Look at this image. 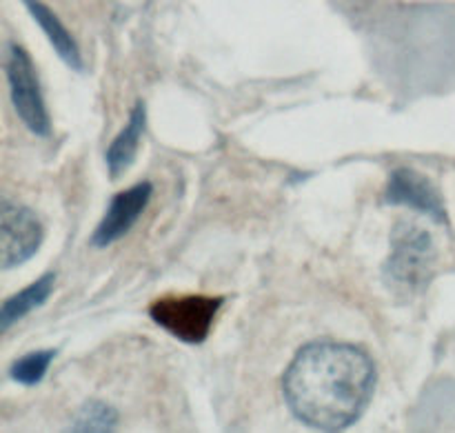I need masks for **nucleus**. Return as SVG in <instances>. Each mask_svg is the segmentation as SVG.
Listing matches in <instances>:
<instances>
[{"label":"nucleus","mask_w":455,"mask_h":433,"mask_svg":"<svg viewBox=\"0 0 455 433\" xmlns=\"http://www.w3.org/2000/svg\"><path fill=\"white\" fill-rule=\"evenodd\" d=\"M53 285H56V276L44 274L43 278H38L36 283H31L29 287H25L22 292L13 293L12 298L3 302L0 307V329L7 332L13 323L25 318L27 314H31L34 309L43 307L49 301L53 292Z\"/></svg>","instance_id":"9d476101"},{"label":"nucleus","mask_w":455,"mask_h":433,"mask_svg":"<svg viewBox=\"0 0 455 433\" xmlns=\"http://www.w3.org/2000/svg\"><path fill=\"white\" fill-rule=\"evenodd\" d=\"M293 416L320 431H342L360 421L376 391V365L347 342H311L283 378Z\"/></svg>","instance_id":"f257e3e1"},{"label":"nucleus","mask_w":455,"mask_h":433,"mask_svg":"<svg viewBox=\"0 0 455 433\" xmlns=\"http://www.w3.org/2000/svg\"><path fill=\"white\" fill-rule=\"evenodd\" d=\"M151 194H154V185L151 182H138V185L116 194L109 200V204H107V212L102 216L100 225L93 231V247L105 249L109 245H114L116 240L123 238V236H127L132 231V227L138 222V218L145 213Z\"/></svg>","instance_id":"423d86ee"},{"label":"nucleus","mask_w":455,"mask_h":433,"mask_svg":"<svg viewBox=\"0 0 455 433\" xmlns=\"http://www.w3.org/2000/svg\"><path fill=\"white\" fill-rule=\"evenodd\" d=\"M29 9L31 18L40 25V29L44 31V36L49 38L52 47L56 49V53L60 56V60L65 62L67 67L76 71H83V56H80V49L76 44L74 36L67 31V27L62 25L60 18L52 12L44 3L40 0H22Z\"/></svg>","instance_id":"1a4fd4ad"},{"label":"nucleus","mask_w":455,"mask_h":433,"mask_svg":"<svg viewBox=\"0 0 455 433\" xmlns=\"http://www.w3.org/2000/svg\"><path fill=\"white\" fill-rule=\"evenodd\" d=\"M118 412L105 403H87L71 422V431H114Z\"/></svg>","instance_id":"f8f14e48"},{"label":"nucleus","mask_w":455,"mask_h":433,"mask_svg":"<svg viewBox=\"0 0 455 433\" xmlns=\"http://www.w3.org/2000/svg\"><path fill=\"white\" fill-rule=\"evenodd\" d=\"M56 349H43L22 356L20 360H16V363L12 365L9 376H12V381H16L18 385L36 387L38 382H43L44 376H47V369L49 365L53 363V358H56Z\"/></svg>","instance_id":"9b49d317"},{"label":"nucleus","mask_w":455,"mask_h":433,"mask_svg":"<svg viewBox=\"0 0 455 433\" xmlns=\"http://www.w3.org/2000/svg\"><path fill=\"white\" fill-rule=\"evenodd\" d=\"M222 305V296H167L149 307V316L158 327L178 341L200 345L209 338Z\"/></svg>","instance_id":"7ed1b4c3"},{"label":"nucleus","mask_w":455,"mask_h":433,"mask_svg":"<svg viewBox=\"0 0 455 433\" xmlns=\"http://www.w3.org/2000/svg\"><path fill=\"white\" fill-rule=\"evenodd\" d=\"M4 74H7L13 109H16L22 124L38 138L52 136V120H49L43 92H40L38 74H36L29 53L18 44L7 47Z\"/></svg>","instance_id":"20e7f679"},{"label":"nucleus","mask_w":455,"mask_h":433,"mask_svg":"<svg viewBox=\"0 0 455 433\" xmlns=\"http://www.w3.org/2000/svg\"><path fill=\"white\" fill-rule=\"evenodd\" d=\"M43 225L29 207L0 203V262L3 269L25 265L43 245Z\"/></svg>","instance_id":"39448f33"},{"label":"nucleus","mask_w":455,"mask_h":433,"mask_svg":"<svg viewBox=\"0 0 455 433\" xmlns=\"http://www.w3.org/2000/svg\"><path fill=\"white\" fill-rule=\"evenodd\" d=\"M145 124H147V107L145 102L138 100L136 107L129 114L127 124H124L123 132L114 138V142L109 145L105 154V163L107 169H109V176L118 178L120 173L127 172L132 167V163L136 160L138 147H140L142 133H145Z\"/></svg>","instance_id":"6e6552de"},{"label":"nucleus","mask_w":455,"mask_h":433,"mask_svg":"<svg viewBox=\"0 0 455 433\" xmlns=\"http://www.w3.org/2000/svg\"><path fill=\"white\" fill-rule=\"evenodd\" d=\"M435 245L429 231L411 222H398L391 234V253L385 262V278L404 292H422L435 271Z\"/></svg>","instance_id":"f03ea898"},{"label":"nucleus","mask_w":455,"mask_h":433,"mask_svg":"<svg viewBox=\"0 0 455 433\" xmlns=\"http://www.w3.org/2000/svg\"><path fill=\"white\" fill-rule=\"evenodd\" d=\"M385 200L389 204H403V207L416 209L425 213L431 221L447 225V209H444L443 196L435 189L429 178L420 176L413 169H395L389 176Z\"/></svg>","instance_id":"0eeeda50"}]
</instances>
